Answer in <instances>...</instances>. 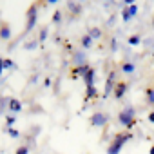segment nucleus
I'll return each mask as SVG.
<instances>
[{"mask_svg": "<svg viewBox=\"0 0 154 154\" xmlns=\"http://www.w3.org/2000/svg\"><path fill=\"white\" fill-rule=\"evenodd\" d=\"M91 123H93V125H103V123H105V116H103V114H94V116L91 118Z\"/></svg>", "mask_w": 154, "mask_h": 154, "instance_id": "obj_6", "label": "nucleus"}, {"mask_svg": "<svg viewBox=\"0 0 154 154\" xmlns=\"http://www.w3.org/2000/svg\"><path fill=\"white\" fill-rule=\"evenodd\" d=\"M9 35H11V33H9V27L4 24L2 27H0V38H9Z\"/></svg>", "mask_w": 154, "mask_h": 154, "instance_id": "obj_7", "label": "nucleus"}, {"mask_svg": "<svg viewBox=\"0 0 154 154\" xmlns=\"http://www.w3.org/2000/svg\"><path fill=\"white\" fill-rule=\"evenodd\" d=\"M129 42H131L132 45H136V44L140 42V38H138V36H131V38H129Z\"/></svg>", "mask_w": 154, "mask_h": 154, "instance_id": "obj_13", "label": "nucleus"}, {"mask_svg": "<svg viewBox=\"0 0 154 154\" xmlns=\"http://www.w3.org/2000/svg\"><path fill=\"white\" fill-rule=\"evenodd\" d=\"M132 69H134L132 63H125V65H123V71H125V72H132Z\"/></svg>", "mask_w": 154, "mask_h": 154, "instance_id": "obj_12", "label": "nucleus"}, {"mask_svg": "<svg viewBox=\"0 0 154 154\" xmlns=\"http://www.w3.org/2000/svg\"><path fill=\"white\" fill-rule=\"evenodd\" d=\"M152 27H154V18H152Z\"/></svg>", "mask_w": 154, "mask_h": 154, "instance_id": "obj_17", "label": "nucleus"}, {"mask_svg": "<svg viewBox=\"0 0 154 154\" xmlns=\"http://www.w3.org/2000/svg\"><path fill=\"white\" fill-rule=\"evenodd\" d=\"M35 20H36V6L33 4L29 9H27V24H26V29H31L35 26Z\"/></svg>", "mask_w": 154, "mask_h": 154, "instance_id": "obj_2", "label": "nucleus"}, {"mask_svg": "<svg viewBox=\"0 0 154 154\" xmlns=\"http://www.w3.org/2000/svg\"><path fill=\"white\" fill-rule=\"evenodd\" d=\"M9 134H11V136H18V132H17L15 129H9Z\"/></svg>", "mask_w": 154, "mask_h": 154, "instance_id": "obj_14", "label": "nucleus"}, {"mask_svg": "<svg viewBox=\"0 0 154 154\" xmlns=\"http://www.w3.org/2000/svg\"><path fill=\"white\" fill-rule=\"evenodd\" d=\"M17 154H29V147H27V145H22V147L17 150Z\"/></svg>", "mask_w": 154, "mask_h": 154, "instance_id": "obj_10", "label": "nucleus"}, {"mask_svg": "<svg viewBox=\"0 0 154 154\" xmlns=\"http://www.w3.org/2000/svg\"><path fill=\"white\" fill-rule=\"evenodd\" d=\"M136 11H138V9H136V6H131V8H127V9L123 11V20H129L131 17H134V15H136Z\"/></svg>", "mask_w": 154, "mask_h": 154, "instance_id": "obj_5", "label": "nucleus"}, {"mask_svg": "<svg viewBox=\"0 0 154 154\" xmlns=\"http://www.w3.org/2000/svg\"><path fill=\"white\" fill-rule=\"evenodd\" d=\"M149 120H150V122H154V112H150V114H149Z\"/></svg>", "mask_w": 154, "mask_h": 154, "instance_id": "obj_15", "label": "nucleus"}, {"mask_svg": "<svg viewBox=\"0 0 154 154\" xmlns=\"http://www.w3.org/2000/svg\"><path fill=\"white\" fill-rule=\"evenodd\" d=\"M125 91H127V84L120 82V84H116V85H114V96H116V98H122Z\"/></svg>", "mask_w": 154, "mask_h": 154, "instance_id": "obj_4", "label": "nucleus"}, {"mask_svg": "<svg viewBox=\"0 0 154 154\" xmlns=\"http://www.w3.org/2000/svg\"><path fill=\"white\" fill-rule=\"evenodd\" d=\"M9 107H11V111H20V102L18 100H11V103H9Z\"/></svg>", "mask_w": 154, "mask_h": 154, "instance_id": "obj_8", "label": "nucleus"}, {"mask_svg": "<svg viewBox=\"0 0 154 154\" xmlns=\"http://www.w3.org/2000/svg\"><path fill=\"white\" fill-rule=\"evenodd\" d=\"M82 45H84V47H89V45H91V36H84V38H82Z\"/></svg>", "mask_w": 154, "mask_h": 154, "instance_id": "obj_11", "label": "nucleus"}, {"mask_svg": "<svg viewBox=\"0 0 154 154\" xmlns=\"http://www.w3.org/2000/svg\"><path fill=\"white\" fill-rule=\"evenodd\" d=\"M131 138V132H125V134H118L116 138H114V141L111 143V147H109V154H118V150L122 149V145L127 141Z\"/></svg>", "mask_w": 154, "mask_h": 154, "instance_id": "obj_1", "label": "nucleus"}, {"mask_svg": "<svg viewBox=\"0 0 154 154\" xmlns=\"http://www.w3.org/2000/svg\"><path fill=\"white\" fill-rule=\"evenodd\" d=\"M147 98H149V103H154V87L147 89Z\"/></svg>", "mask_w": 154, "mask_h": 154, "instance_id": "obj_9", "label": "nucleus"}, {"mask_svg": "<svg viewBox=\"0 0 154 154\" xmlns=\"http://www.w3.org/2000/svg\"><path fill=\"white\" fill-rule=\"evenodd\" d=\"M132 116H134V111H132V109H125V111L120 114V122L125 123L127 127H131V125H132Z\"/></svg>", "mask_w": 154, "mask_h": 154, "instance_id": "obj_3", "label": "nucleus"}, {"mask_svg": "<svg viewBox=\"0 0 154 154\" xmlns=\"http://www.w3.org/2000/svg\"><path fill=\"white\" fill-rule=\"evenodd\" d=\"M150 154H154V147H152V149H150Z\"/></svg>", "mask_w": 154, "mask_h": 154, "instance_id": "obj_16", "label": "nucleus"}]
</instances>
